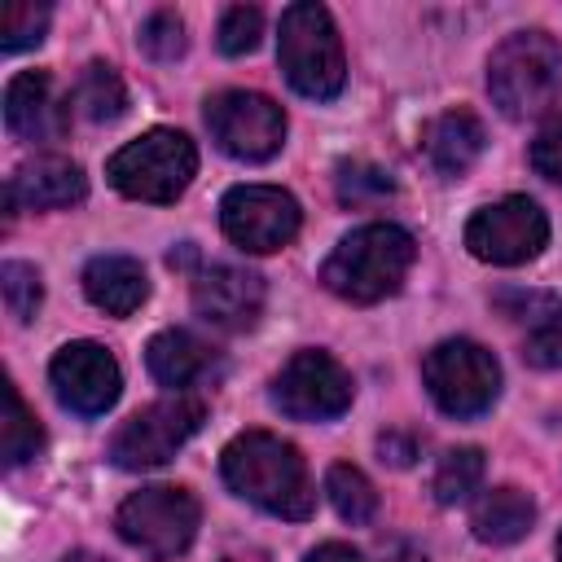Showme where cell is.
Wrapping results in <instances>:
<instances>
[{"label":"cell","mask_w":562,"mask_h":562,"mask_svg":"<svg viewBox=\"0 0 562 562\" xmlns=\"http://www.w3.org/2000/svg\"><path fill=\"white\" fill-rule=\"evenodd\" d=\"M325 496H329V505H334V514H338L342 522H369V518L378 514V492H373L369 474L356 470L351 461L329 465V474H325Z\"/></svg>","instance_id":"24"},{"label":"cell","mask_w":562,"mask_h":562,"mask_svg":"<svg viewBox=\"0 0 562 562\" xmlns=\"http://www.w3.org/2000/svg\"><path fill=\"white\" fill-rule=\"evenodd\" d=\"M487 92L492 105L514 119H540L553 110L562 92V48L544 31H514L487 57Z\"/></svg>","instance_id":"3"},{"label":"cell","mask_w":562,"mask_h":562,"mask_svg":"<svg viewBox=\"0 0 562 562\" xmlns=\"http://www.w3.org/2000/svg\"><path fill=\"white\" fill-rule=\"evenodd\" d=\"M66 562H105V558H97V553H88V549H75V553H66Z\"/></svg>","instance_id":"34"},{"label":"cell","mask_w":562,"mask_h":562,"mask_svg":"<svg viewBox=\"0 0 562 562\" xmlns=\"http://www.w3.org/2000/svg\"><path fill=\"white\" fill-rule=\"evenodd\" d=\"M198 496L189 487H176V483H154V487H140L132 492L119 514H114V527L119 536L140 549L145 558L154 562H167V558H180L193 536H198Z\"/></svg>","instance_id":"6"},{"label":"cell","mask_w":562,"mask_h":562,"mask_svg":"<svg viewBox=\"0 0 562 562\" xmlns=\"http://www.w3.org/2000/svg\"><path fill=\"white\" fill-rule=\"evenodd\" d=\"M479 483H483V452L479 448H452L435 465L430 492H435L439 505H461V501H470L479 492Z\"/></svg>","instance_id":"25"},{"label":"cell","mask_w":562,"mask_h":562,"mask_svg":"<svg viewBox=\"0 0 562 562\" xmlns=\"http://www.w3.org/2000/svg\"><path fill=\"white\" fill-rule=\"evenodd\" d=\"M391 193H395V180L382 167H369V162H342L338 167V198L347 206H369V202H382Z\"/></svg>","instance_id":"28"},{"label":"cell","mask_w":562,"mask_h":562,"mask_svg":"<svg viewBox=\"0 0 562 562\" xmlns=\"http://www.w3.org/2000/svg\"><path fill=\"white\" fill-rule=\"evenodd\" d=\"M558 558H562V531H558Z\"/></svg>","instance_id":"35"},{"label":"cell","mask_w":562,"mask_h":562,"mask_svg":"<svg viewBox=\"0 0 562 562\" xmlns=\"http://www.w3.org/2000/svg\"><path fill=\"white\" fill-rule=\"evenodd\" d=\"M206 127H211V140L228 158H241V162H263L285 140V114H281V105L272 97L246 92V88L215 92L206 101Z\"/></svg>","instance_id":"9"},{"label":"cell","mask_w":562,"mask_h":562,"mask_svg":"<svg viewBox=\"0 0 562 562\" xmlns=\"http://www.w3.org/2000/svg\"><path fill=\"white\" fill-rule=\"evenodd\" d=\"M536 522V505L527 492L518 487H492L474 501V514H470V527L483 544H514L531 531Z\"/></svg>","instance_id":"20"},{"label":"cell","mask_w":562,"mask_h":562,"mask_svg":"<svg viewBox=\"0 0 562 562\" xmlns=\"http://www.w3.org/2000/svg\"><path fill=\"white\" fill-rule=\"evenodd\" d=\"M527 307H531V316H522L527 321L522 356L536 369H562V303L544 299V294H531Z\"/></svg>","instance_id":"22"},{"label":"cell","mask_w":562,"mask_h":562,"mask_svg":"<svg viewBox=\"0 0 562 562\" xmlns=\"http://www.w3.org/2000/svg\"><path fill=\"white\" fill-rule=\"evenodd\" d=\"M483 145H487V132H483L479 114H470V110H443V114L430 119L426 132H422L426 162H430L439 176H448V180H452V176H465V171L479 162Z\"/></svg>","instance_id":"17"},{"label":"cell","mask_w":562,"mask_h":562,"mask_svg":"<svg viewBox=\"0 0 562 562\" xmlns=\"http://www.w3.org/2000/svg\"><path fill=\"white\" fill-rule=\"evenodd\" d=\"M75 110L88 123H114V119H123L127 88H123L119 70L105 66V61H88L83 75H79V83H75Z\"/></svg>","instance_id":"21"},{"label":"cell","mask_w":562,"mask_h":562,"mask_svg":"<svg viewBox=\"0 0 562 562\" xmlns=\"http://www.w3.org/2000/svg\"><path fill=\"white\" fill-rule=\"evenodd\" d=\"M413 255L417 246L400 224H360L329 250L321 281L347 303H382L404 285Z\"/></svg>","instance_id":"2"},{"label":"cell","mask_w":562,"mask_h":562,"mask_svg":"<svg viewBox=\"0 0 562 562\" xmlns=\"http://www.w3.org/2000/svg\"><path fill=\"white\" fill-rule=\"evenodd\" d=\"M145 364L162 386L184 391V386H193V382H202L211 373L215 351L189 329H158L149 338V347H145Z\"/></svg>","instance_id":"19"},{"label":"cell","mask_w":562,"mask_h":562,"mask_svg":"<svg viewBox=\"0 0 562 562\" xmlns=\"http://www.w3.org/2000/svg\"><path fill=\"white\" fill-rule=\"evenodd\" d=\"M351 373L329 351H294L272 378V404L294 422H329L351 408Z\"/></svg>","instance_id":"11"},{"label":"cell","mask_w":562,"mask_h":562,"mask_svg":"<svg viewBox=\"0 0 562 562\" xmlns=\"http://www.w3.org/2000/svg\"><path fill=\"white\" fill-rule=\"evenodd\" d=\"M48 31V4H31V0H13L0 13V48L4 53H22L31 44H40Z\"/></svg>","instance_id":"27"},{"label":"cell","mask_w":562,"mask_h":562,"mask_svg":"<svg viewBox=\"0 0 562 562\" xmlns=\"http://www.w3.org/2000/svg\"><path fill=\"white\" fill-rule=\"evenodd\" d=\"M40 448H44V430H40L35 413L22 404L18 386L4 382V417H0V457H4V465H22Z\"/></svg>","instance_id":"23"},{"label":"cell","mask_w":562,"mask_h":562,"mask_svg":"<svg viewBox=\"0 0 562 562\" xmlns=\"http://www.w3.org/2000/svg\"><path fill=\"white\" fill-rule=\"evenodd\" d=\"M66 119H70V110L57 101L48 70H22V75L9 79V88H4V127L18 140H53V136H61Z\"/></svg>","instance_id":"16"},{"label":"cell","mask_w":562,"mask_h":562,"mask_svg":"<svg viewBox=\"0 0 562 562\" xmlns=\"http://www.w3.org/2000/svg\"><path fill=\"white\" fill-rule=\"evenodd\" d=\"M193 312L224 334H246L263 312V277L237 263H215L193 281Z\"/></svg>","instance_id":"14"},{"label":"cell","mask_w":562,"mask_h":562,"mask_svg":"<svg viewBox=\"0 0 562 562\" xmlns=\"http://www.w3.org/2000/svg\"><path fill=\"white\" fill-rule=\"evenodd\" d=\"M220 474L241 501L277 518H307L316 505L299 448L272 430H241L237 439H228L220 452Z\"/></svg>","instance_id":"1"},{"label":"cell","mask_w":562,"mask_h":562,"mask_svg":"<svg viewBox=\"0 0 562 562\" xmlns=\"http://www.w3.org/2000/svg\"><path fill=\"white\" fill-rule=\"evenodd\" d=\"M259 35H263V13H259L255 4H233V9H224V18H220L215 44H220L224 57H241V53H250V48L259 44Z\"/></svg>","instance_id":"29"},{"label":"cell","mask_w":562,"mask_h":562,"mask_svg":"<svg viewBox=\"0 0 562 562\" xmlns=\"http://www.w3.org/2000/svg\"><path fill=\"white\" fill-rule=\"evenodd\" d=\"M140 48L154 61H176L184 53V22L171 9H158L140 22Z\"/></svg>","instance_id":"30"},{"label":"cell","mask_w":562,"mask_h":562,"mask_svg":"<svg viewBox=\"0 0 562 562\" xmlns=\"http://www.w3.org/2000/svg\"><path fill=\"white\" fill-rule=\"evenodd\" d=\"M83 294L110 316H132L149 294V281L132 255H97L83 268Z\"/></svg>","instance_id":"18"},{"label":"cell","mask_w":562,"mask_h":562,"mask_svg":"<svg viewBox=\"0 0 562 562\" xmlns=\"http://www.w3.org/2000/svg\"><path fill=\"white\" fill-rule=\"evenodd\" d=\"M422 378H426L430 400L448 417H479L501 395L496 356L487 347L470 342V338H448V342L430 347L426 360H422Z\"/></svg>","instance_id":"8"},{"label":"cell","mask_w":562,"mask_h":562,"mask_svg":"<svg viewBox=\"0 0 562 562\" xmlns=\"http://www.w3.org/2000/svg\"><path fill=\"white\" fill-rule=\"evenodd\" d=\"M48 378H53L57 400H61L70 413H79V417H101V413L119 400V391H123L119 360H114L101 342H88V338L66 342V347L53 356Z\"/></svg>","instance_id":"13"},{"label":"cell","mask_w":562,"mask_h":562,"mask_svg":"<svg viewBox=\"0 0 562 562\" xmlns=\"http://www.w3.org/2000/svg\"><path fill=\"white\" fill-rule=\"evenodd\" d=\"M0 294H4V307L18 325L35 321L40 312V299H44V285H40V272L22 259H4L0 263Z\"/></svg>","instance_id":"26"},{"label":"cell","mask_w":562,"mask_h":562,"mask_svg":"<svg viewBox=\"0 0 562 562\" xmlns=\"http://www.w3.org/2000/svg\"><path fill=\"white\" fill-rule=\"evenodd\" d=\"M193 171H198V149L176 127H149L105 162L110 184L136 202H176L189 189Z\"/></svg>","instance_id":"5"},{"label":"cell","mask_w":562,"mask_h":562,"mask_svg":"<svg viewBox=\"0 0 562 562\" xmlns=\"http://www.w3.org/2000/svg\"><path fill=\"white\" fill-rule=\"evenodd\" d=\"M307 562H364L351 544H338V540H329V544H316L312 553H307Z\"/></svg>","instance_id":"33"},{"label":"cell","mask_w":562,"mask_h":562,"mask_svg":"<svg viewBox=\"0 0 562 562\" xmlns=\"http://www.w3.org/2000/svg\"><path fill=\"white\" fill-rule=\"evenodd\" d=\"M378 452H382V461H391V465H408V461L417 457V443H413V435L391 430V435L378 439Z\"/></svg>","instance_id":"32"},{"label":"cell","mask_w":562,"mask_h":562,"mask_svg":"<svg viewBox=\"0 0 562 562\" xmlns=\"http://www.w3.org/2000/svg\"><path fill=\"white\" fill-rule=\"evenodd\" d=\"M531 167L536 176L562 184V119H549L531 140Z\"/></svg>","instance_id":"31"},{"label":"cell","mask_w":562,"mask_h":562,"mask_svg":"<svg viewBox=\"0 0 562 562\" xmlns=\"http://www.w3.org/2000/svg\"><path fill=\"white\" fill-rule=\"evenodd\" d=\"M220 224L233 246L268 255V250H281L294 241L303 211H299L294 193H285L277 184H237L220 202Z\"/></svg>","instance_id":"12"},{"label":"cell","mask_w":562,"mask_h":562,"mask_svg":"<svg viewBox=\"0 0 562 562\" xmlns=\"http://www.w3.org/2000/svg\"><path fill=\"white\" fill-rule=\"evenodd\" d=\"M202 417H206V404L198 395L176 391L167 400H154V404H145L140 413H132L114 430L110 461L119 470H154V465L171 461L193 439V430L202 426Z\"/></svg>","instance_id":"7"},{"label":"cell","mask_w":562,"mask_h":562,"mask_svg":"<svg viewBox=\"0 0 562 562\" xmlns=\"http://www.w3.org/2000/svg\"><path fill=\"white\" fill-rule=\"evenodd\" d=\"M277 61L281 75L299 97L329 101L347 83V61H342V40L325 4L299 0L281 13V35H277Z\"/></svg>","instance_id":"4"},{"label":"cell","mask_w":562,"mask_h":562,"mask_svg":"<svg viewBox=\"0 0 562 562\" xmlns=\"http://www.w3.org/2000/svg\"><path fill=\"white\" fill-rule=\"evenodd\" d=\"M544 241H549V215L540 211V202H531L522 193L474 211L465 224L470 255L483 263H496V268H514V263L536 259L544 250Z\"/></svg>","instance_id":"10"},{"label":"cell","mask_w":562,"mask_h":562,"mask_svg":"<svg viewBox=\"0 0 562 562\" xmlns=\"http://www.w3.org/2000/svg\"><path fill=\"white\" fill-rule=\"evenodd\" d=\"M83 193H88V180H83L79 162L61 158V154H40V158L22 162L9 176L4 206H9V220H13L18 206H26V211H53V206L83 202Z\"/></svg>","instance_id":"15"}]
</instances>
